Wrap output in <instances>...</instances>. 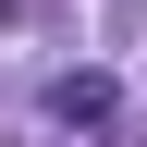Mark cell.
Returning a JSON list of instances; mask_svg holds the SVG:
<instances>
[{
  "mask_svg": "<svg viewBox=\"0 0 147 147\" xmlns=\"http://www.w3.org/2000/svg\"><path fill=\"white\" fill-rule=\"evenodd\" d=\"M49 123H61V135H110V123H123V86H110V74H49Z\"/></svg>",
  "mask_w": 147,
  "mask_h": 147,
  "instance_id": "cell-1",
  "label": "cell"
},
{
  "mask_svg": "<svg viewBox=\"0 0 147 147\" xmlns=\"http://www.w3.org/2000/svg\"><path fill=\"white\" fill-rule=\"evenodd\" d=\"M0 12H25V0H0Z\"/></svg>",
  "mask_w": 147,
  "mask_h": 147,
  "instance_id": "cell-2",
  "label": "cell"
}]
</instances>
